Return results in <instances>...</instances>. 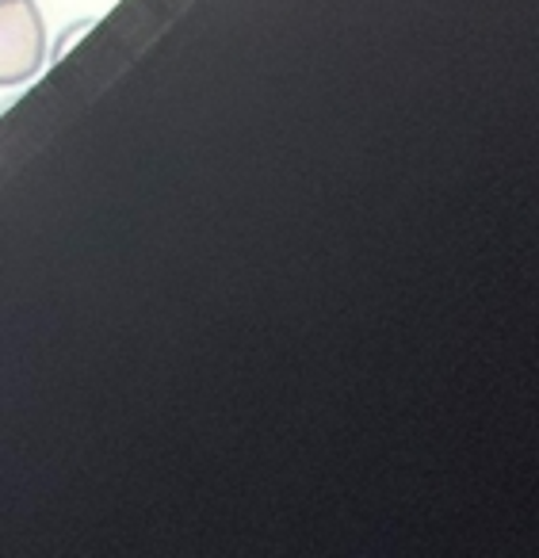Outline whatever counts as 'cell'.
I'll return each mask as SVG.
<instances>
[{
  "label": "cell",
  "mask_w": 539,
  "mask_h": 558,
  "mask_svg": "<svg viewBox=\"0 0 539 558\" xmlns=\"http://www.w3.org/2000/svg\"><path fill=\"white\" fill-rule=\"evenodd\" d=\"M47 62V24L35 0H0V88L32 81Z\"/></svg>",
  "instance_id": "1"
},
{
  "label": "cell",
  "mask_w": 539,
  "mask_h": 558,
  "mask_svg": "<svg viewBox=\"0 0 539 558\" xmlns=\"http://www.w3.org/2000/svg\"><path fill=\"white\" fill-rule=\"evenodd\" d=\"M93 27H96V20H77L73 27H65V32L55 39V47L47 50V58H50V62H62V58L70 54V50L77 47V43L85 39V35L93 32Z\"/></svg>",
  "instance_id": "2"
}]
</instances>
